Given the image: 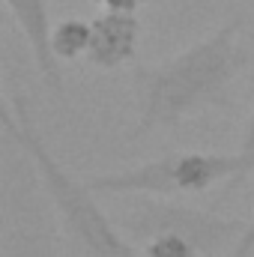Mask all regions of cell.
Instances as JSON below:
<instances>
[{
  "label": "cell",
  "instance_id": "obj_4",
  "mask_svg": "<svg viewBox=\"0 0 254 257\" xmlns=\"http://www.w3.org/2000/svg\"><path fill=\"white\" fill-rule=\"evenodd\" d=\"M114 221L135 245H141L156 233H180L197 248L200 257H215L224 248H233L248 224V221L224 218L189 203H177L174 197H150V194H141V200H132Z\"/></svg>",
  "mask_w": 254,
  "mask_h": 257
},
{
  "label": "cell",
  "instance_id": "obj_9",
  "mask_svg": "<svg viewBox=\"0 0 254 257\" xmlns=\"http://www.w3.org/2000/svg\"><path fill=\"white\" fill-rule=\"evenodd\" d=\"M90 3L99 9H108V12H138V9H144L147 0H90Z\"/></svg>",
  "mask_w": 254,
  "mask_h": 257
},
{
  "label": "cell",
  "instance_id": "obj_12",
  "mask_svg": "<svg viewBox=\"0 0 254 257\" xmlns=\"http://www.w3.org/2000/svg\"><path fill=\"white\" fill-rule=\"evenodd\" d=\"M224 257H239V254H236V251H233V248H230V251H227V254H224Z\"/></svg>",
  "mask_w": 254,
  "mask_h": 257
},
{
  "label": "cell",
  "instance_id": "obj_5",
  "mask_svg": "<svg viewBox=\"0 0 254 257\" xmlns=\"http://www.w3.org/2000/svg\"><path fill=\"white\" fill-rule=\"evenodd\" d=\"M3 9L18 24L45 90H51L54 96H63V69H60V60L54 57V48H51L54 24H51L48 0H3Z\"/></svg>",
  "mask_w": 254,
  "mask_h": 257
},
{
  "label": "cell",
  "instance_id": "obj_2",
  "mask_svg": "<svg viewBox=\"0 0 254 257\" xmlns=\"http://www.w3.org/2000/svg\"><path fill=\"white\" fill-rule=\"evenodd\" d=\"M3 132L33 162L36 177H39L45 194L51 197L63 230L84 254L87 257H141L135 242L102 209V203L96 200V192L87 186V180H78L75 174H69L54 159V153L42 141L36 123L30 120V111L24 108L21 96L6 102V108H3Z\"/></svg>",
  "mask_w": 254,
  "mask_h": 257
},
{
  "label": "cell",
  "instance_id": "obj_6",
  "mask_svg": "<svg viewBox=\"0 0 254 257\" xmlns=\"http://www.w3.org/2000/svg\"><path fill=\"white\" fill-rule=\"evenodd\" d=\"M141 42V21L138 12H108L93 18V42L87 51V63L93 69H120L135 60Z\"/></svg>",
  "mask_w": 254,
  "mask_h": 257
},
{
  "label": "cell",
  "instance_id": "obj_8",
  "mask_svg": "<svg viewBox=\"0 0 254 257\" xmlns=\"http://www.w3.org/2000/svg\"><path fill=\"white\" fill-rule=\"evenodd\" d=\"M141 257H200V254L180 233H156V236L141 242Z\"/></svg>",
  "mask_w": 254,
  "mask_h": 257
},
{
  "label": "cell",
  "instance_id": "obj_11",
  "mask_svg": "<svg viewBox=\"0 0 254 257\" xmlns=\"http://www.w3.org/2000/svg\"><path fill=\"white\" fill-rule=\"evenodd\" d=\"M239 150L248 156V162H251V168H254V108H251V114H248V123H245V132H242Z\"/></svg>",
  "mask_w": 254,
  "mask_h": 257
},
{
  "label": "cell",
  "instance_id": "obj_3",
  "mask_svg": "<svg viewBox=\"0 0 254 257\" xmlns=\"http://www.w3.org/2000/svg\"><path fill=\"white\" fill-rule=\"evenodd\" d=\"M254 174L251 162L242 150L236 153H209V150H177L141 162L126 171L90 174L84 177L96 194H120V197H183L200 194L215 183H227V189L239 186Z\"/></svg>",
  "mask_w": 254,
  "mask_h": 257
},
{
  "label": "cell",
  "instance_id": "obj_1",
  "mask_svg": "<svg viewBox=\"0 0 254 257\" xmlns=\"http://www.w3.org/2000/svg\"><path fill=\"white\" fill-rule=\"evenodd\" d=\"M239 30L242 21L230 18L162 63L135 66L138 117L129 128L126 141L177 128L206 108L227 105L230 87L245 69Z\"/></svg>",
  "mask_w": 254,
  "mask_h": 257
},
{
  "label": "cell",
  "instance_id": "obj_10",
  "mask_svg": "<svg viewBox=\"0 0 254 257\" xmlns=\"http://www.w3.org/2000/svg\"><path fill=\"white\" fill-rule=\"evenodd\" d=\"M233 251L239 257L254 254V212H251V218H248V224H245V230H242V236H239V242L233 245Z\"/></svg>",
  "mask_w": 254,
  "mask_h": 257
},
{
  "label": "cell",
  "instance_id": "obj_7",
  "mask_svg": "<svg viewBox=\"0 0 254 257\" xmlns=\"http://www.w3.org/2000/svg\"><path fill=\"white\" fill-rule=\"evenodd\" d=\"M90 42H93V21L63 18L51 30V48H54V57L60 63L63 60H81V57H87Z\"/></svg>",
  "mask_w": 254,
  "mask_h": 257
}]
</instances>
